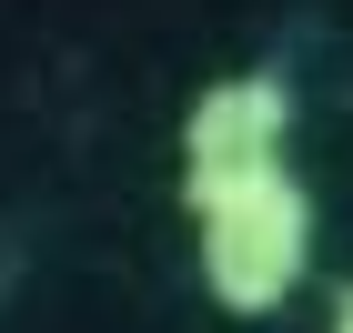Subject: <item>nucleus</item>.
Segmentation results:
<instances>
[{
    "instance_id": "f257e3e1",
    "label": "nucleus",
    "mask_w": 353,
    "mask_h": 333,
    "mask_svg": "<svg viewBox=\"0 0 353 333\" xmlns=\"http://www.w3.org/2000/svg\"><path fill=\"white\" fill-rule=\"evenodd\" d=\"M182 202H192L202 293L232 323H272L313 273V182L293 162H263V172H232V182H202Z\"/></svg>"
},
{
    "instance_id": "f03ea898",
    "label": "nucleus",
    "mask_w": 353,
    "mask_h": 333,
    "mask_svg": "<svg viewBox=\"0 0 353 333\" xmlns=\"http://www.w3.org/2000/svg\"><path fill=\"white\" fill-rule=\"evenodd\" d=\"M293 162V81L283 71H222L182 111V192L232 182V172Z\"/></svg>"
},
{
    "instance_id": "7ed1b4c3",
    "label": "nucleus",
    "mask_w": 353,
    "mask_h": 333,
    "mask_svg": "<svg viewBox=\"0 0 353 333\" xmlns=\"http://www.w3.org/2000/svg\"><path fill=\"white\" fill-rule=\"evenodd\" d=\"M323 333H353V283L333 293V323H323Z\"/></svg>"
}]
</instances>
